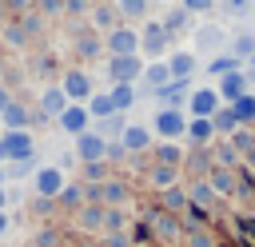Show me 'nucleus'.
<instances>
[{
	"label": "nucleus",
	"mask_w": 255,
	"mask_h": 247,
	"mask_svg": "<svg viewBox=\"0 0 255 247\" xmlns=\"http://www.w3.org/2000/svg\"><path fill=\"white\" fill-rule=\"evenodd\" d=\"M20 159H32V135L28 131H12L0 139V163H20Z\"/></svg>",
	"instance_id": "1"
},
{
	"label": "nucleus",
	"mask_w": 255,
	"mask_h": 247,
	"mask_svg": "<svg viewBox=\"0 0 255 247\" xmlns=\"http://www.w3.org/2000/svg\"><path fill=\"white\" fill-rule=\"evenodd\" d=\"M139 72H143V60H135V56H112L108 60V76L116 84H131V80H139Z\"/></svg>",
	"instance_id": "2"
},
{
	"label": "nucleus",
	"mask_w": 255,
	"mask_h": 247,
	"mask_svg": "<svg viewBox=\"0 0 255 247\" xmlns=\"http://www.w3.org/2000/svg\"><path fill=\"white\" fill-rule=\"evenodd\" d=\"M76 155H80L84 163H104V159H108V143H104L96 131H84V135H76Z\"/></svg>",
	"instance_id": "3"
},
{
	"label": "nucleus",
	"mask_w": 255,
	"mask_h": 247,
	"mask_svg": "<svg viewBox=\"0 0 255 247\" xmlns=\"http://www.w3.org/2000/svg\"><path fill=\"white\" fill-rule=\"evenodd\" d=\"M108 48H112V56H135L139 32H135V28H112V32H108Z\"/></svg>",
	"instance_id": "4"
},
{
	"label": "nucleus",
	"mask_w": 255,
	"mask_h": 247,
	"mask_svg": "<svg viewBox=\"0 0 255 247\" xmlns=\"http://www.w3.org/2000/svg\"><path fill=\"white\" fill-rule=\"evenodd\" d=\"M155 131H159L163 139H175V135H183V131H187V120H183V112H179V108H163V112L155 116Z\"/></svg>",
	"instance_id": "5"
},
{
	"label": "nucleus",
	"mask_w": 255,
	"mask_h": 247,
	"mask_svg": "<svg viewBox=\"0 0 255 247\" xmlns=\"http://www.w3.org/2000/svg\"><path fill=\"white\" fill-rule=\"evenodd\" d=\"M147 219H151V223H147V227H151V235H159L163 243H175V239L183 235L179 219H175V215H167V211H151Z\"/></svg>",
	"instance_id": "6"
},
{
	"label": "nucleus",
	"mask_w": 255,
	"mask_h": 247,
	"mask_svg": "<svg viewBox=\"0 0 255 247\" xmlns=\"http://www.w3.org/2000/svg\"><path fill=\"white\" fill-rule=\"evenodd\" d=\"M219 112V96H215V88H199V92H191V120H211Z\"/></svg>",
	"instance_id": "7"
},
{
	"label": "nucleus",
	"mask_w": 255,
	"mask_h": 247,
	"mask_svg": "<svg viewBox=\"0 0 255 247\" xmlns=\"http://www.w3.org/2000/svg\"><path fill=\"white\" fill-rule=\"evenodd\" d=\"M207 187L215 191V199H219V195H235V191H239V175H235L231 167H211V171H207Z\"/></svg>",
	"instance_id": "8"
},
{
	"label": "nucleus",
	"mask_w": 255,
	"mask_h": 247,
	"mask_svg": "<svg viewBox=\"0 0 255 247\" xmlns=\"http://www.w3.org/2000/svg\"><path fill=\"white\" fill-rule=\"evenodd\" d=\"M215 96H219V104L227 100V108H231L239 96H247V76H243V72H231V76H223V84L215 88Z\"/></svg>",
	"instance_id": "9"
},
{
	"label": "nucleus",
	"mask_w": 255,
	"mask_h": 247,
	"mask_svg": "<svg viewBox=\"0 0 255 247\" xmlns=\"http://www.w3.org/2000/svg\"><path fill=\"white\" fill-rule=\"evenodd\" d=\"M60 92H64V100H88L92 96V80L84 72H68L64 84H60Z\"/></svg>",
	"instance_id": "10"
},
{
	"label": "nucleus",
	"mask_w": 255,
	"mask_h": 247,
	"mask_svg": "<svg viewBox=\"0 0 255 247\" xmlns=\"http://www.w3.org/2000/svg\"><path fill=\"white\" fill-rule=\"evenodd\" d=\"M88 120H92V116H88V108L68 104V108H64V116H60V127H64L68 135H84V131H88Z\"/></svg>",
	"instance_id": "11"
},
{
	"label": "nucleus",
	"mask_w": 255,
	"mask_h": 247,
	"mask_svg": "<svg viewBox=\"0 0 255 247\" xmlns=\"http://www.w3.org/2000/svg\"><path fill=\"white\" fill-rule=\"evenodd\" d=\"M147 143H151V131H147V127L124 124V131H120V147H124V151H143Z\"/></svg>",
	"instance_id": "12"
},
{
	"label": "nucleus",
	"mask_w": 255,
	"mask_h": 247,
	"mask_svg": "<svg viewBox=\"0 0 255 247\" xmlns=\"http://www.w3.org/2000/svg\"><path fill=\"white\" fill-rule=\"evenodd\" d=\"M32 183H36L40 195H60V191H64V171H60V167H40Z\"/></svg>",
	"instance_id": "13"
},
{
	"label": "nucleus",
	"mask_w": 255,
	"mask_h": 247,
	"mask_svg": "<svg viewBox=\"0 0 255 247\" xmlns=\"http://www.w3.org/2000/svg\"><path fill=\"white\" fill-rule=\"evenodd\" d=\"M139 48H143L147 56H159V52L167 48V28H163V24H147L143 36H139Z\"/></svg>",
	"instance_id": "14"
},
{
	"label": "nucleus",
	"mask_w": 255,
	"mask_h": 247,
	"mask_svg": "<svg viewBox=\"0 0 255 247\" xmlns=\"http://www.w3.org/2000/svg\"><path fill=\"white\" fill-rule=\"evenodd\" d=\"M124 203H128V183L104 179L100 183V207H124Z\"/></svg>",
	"instance_id": "15"
},
{
	"label": "nucleus",
	"mask_w": 255,
	"mask_h": 247,
	"mask_svg": "<svg viewBox=\"0 0 255 247\" xmlns=\"http://www.w3.org/2000/svg\"><path fill=\"white\" fill-rule=\"evenodd\" d=\"M104 211L108 207H100V203H80V211H76L80 231H104Z\"/></svg>",
	"instance_id": "16"
},
{
	"label": "nucleus",
	"mask_w": 255,
	"mask_h": 247,
	"mask_svg": "<svg viewBox=\"0 0 255 247\" xmlns=\"http://www.w3.org/2000/svg\"><path fill=\"white\" fill-rule=\"evenodd\" d=\"M219 48H223V28H215V24L195 28V52H219Z\"/></svg>",
	"instance_id": "17"
},
{
	"label": "nucleus",
	"mask_w": 255,
	"mask_h": 247,
	"mask_svg": "<svg viewBox=\"0 0 255 247\" xmlns=\"http://www.w3.org/2000/svg\"><path fill=\"white\" fill-rule=\"evenodd\" d=\"M187 203L199 207V211H211V207H215V191L207 187V179H195V183L187 187Z\"/></svg>",
	"instance_id": "18"
},
{
	"label": "nucleus",
	"mask_w": 255,
	"mask_h": 247,
	"mask_svg": "<svg viewBox=\"0 0 255 247\" xmlns=\"http://www.w3.org/2000/svg\"><path fill=\"white\" fill-rule=\"evenodd\" d=\"M139 76H143V84H147V88H155V92L171 84V72H167V60H155V64H147V68H143Z\"/></svg>",
	"instance_id": "19"
},
{
	"label": "nucleus",
	"mask_w": 255,
	"mask_h": 247,
	"mask_svg": "<svg viewBox=\"0 0 255 247\" xmlns=\"http://www.w3.org/2000/svg\"><path fill=\"white\" fill-rule=\"evenodd\" d=\"M167 72H171V80H191V72H195V56H191V52H175V56L167 60Z\"/></svg>",
	"instance_id": "20"
},
{
	"label": "nucleus",
	"mask_w": 255,
	"mask_h": 247,
	"mask_svg": "<svg viewBox=\"0 0 255 247\" xmlns=\"http://www.w3.org/2000/svg\"><path fill=\"white\" fill-rule=\"evenodd\" d=\"M40 108H44V116H64L68 100H64L60 88H44V92H40Z\"/></svg>",
	"instance_id": "21"
},
{
	"label": "nucleus",
	"mask_w": 255,
	"mask_h": 247,
	"mask_svg": "<svg viewBox=\"0 0 255 247\" xmlns=\"http://www.w3.org/2000/svg\"><path fill=\"white\" fill-rule=\"evenodd\" d=\"M227 143L235 147V155H255V131L251 127H235Z\"/></svg>",
	"instance_id": "22"
},
{
	"label": "nucleus",
	"mask_w": 255,
	"mask_h": 247,
	"mask_svg": "<svg viewBox=\"0 0 255 247\" xmlns=\"http://www.w3.org/2000/svg\"><path fill=\"white\" fill-rule=\"evenodd\" d=\"M235 127H239V120H235V112H231V108H223V104H219V112H215V116H211V131H219V135H231V131H235Z\"/></svg>",
	"instance_id": "23"
},
{
	"label": "nucleus",
	"mask_w": 255,
	"mask_h": 247,
	"mask_svg": "<svg viewBox=\"0 0 255 247\" xmlns=\"http://www.w3.org/2000/svg\"><path fill=\"white\" fill-rule=\"evenodd\" d=\"M183 163H187V171H195V175H203V179H207V171L215 167V163H211V151H203V147L187 151V159H183Z\"/></svg>",
	"instance_id": "24"
},
{
	"label": "nucleus",
	"mask_w": 255,
	"mask_h": 247,
	"mask_svg": "<svg viewBox=\"0 0 255 247\" xmlns=\"http://www.w3.org/2000/svg\"><path fill=\"white\" fill-rule=\"evenodd\" d=\"M231 112H235V120H239V127H247V124H255V96L247 92V96H239L235 104H231Z\"/></svg>",
	"instance_id": "25"
},
{
	"label": "nucleus",
	"mask_w": 255,
	"mask_h": 247,
	"mask_svg": "<svg viewBox=\"0 0 255 247\" xmlns=\"http://www.w3.org/2000/svg\"><path fill=\"white\" fill-rule=\"evenodd\" d=\"M108 96H112V108H116V116H120L124 108H131V104H135V88H131V84H116Z\"/></svg>",
	"instance_id": "26"
},
{
	"label": "nucleus",
	"mask_w": 255,
	"mask_h": 247,
	"mask_svg": "<svg viewBox=\"0 0 255 247\" xmlns=\"http://www.w3.org/2000/svg\"><path fill=\"white\" fill-rule=\"evenodd\" d=\"M92 104H88V116H100V120H108V116H116V108H112V96L108 92H96V96H88Z\"/></svg>",
	"instance_id": "27"
},
{
	"label": "nucleus",
	"mask_w": 255,
	"mask_h": 247,
	"mask_svg": "<svg viewBox=\"0 0 255 247\" xmlns=\"http://www.w3.org/2000/svg\"><path fill=\"white\" fill-rule=\"evenodd\" d=\"M0 116H4V124H8L12 131H24V124H28V112H24L20 104H12V100L4 104V112H0Z\"/></svg>",
	"instance_id": "28"
},
{
	"label": "nucleus",
	"mask_w": 255,
	"mask_h": 247,
	"mask_svg": "<svg viewBox=\"0 0 255 247\" xmlns=\"http://www.w3.org/2000/svg\"><path fill=\"white\" fill-rule=\"evenodd\" d=\"M187 207V191L183 187H163V211L171 215V211H183Z\"/></svg>",
	"instance_id": "29"
},
{
	"label": "nucleus",
	"mask_w": 255,
	"mask_h": 247,
	"mask_svg": "<svg viewBox=\"0 0 255 247\" xmlns=\"http://www.w3.org/2000/svg\"><path fill=\"white\" fill-rule=\"evenodd\" d=\"M183 239H187V247H215V235L207 227H183Z\"/></svg>",
	"instance_id": "30"
},
{
	"label": "nucleus",
	"mask_w": 255,
	"mask_h": 247,
	"mask_svg": "<svg viewBox=\"0 0 255 247\" xmlns=\"http://www.w3.org/2000/svg\"><path fill=\"white\" fill-rule=\"evenodd\" d=\"M92 24L112 32V28H116V8H112V4H96V8H92Z\"/></svg>",
	"instance_id": "31"
},
{
	"label": "nucleus",
	"mask_w": 255,
	"mask_h": 247,
	"mask_svg": "<svg viewBox=\"0 0 255 247\" xmlns=\"http://www.w3.org/2000/svg\"><path fill=\"white\" fill-rule=\"evenodd\" d=\"M207 72L223 80V76H231V72H239V60H235V56H215V60L207 64Z\"/></svg>",
	"instance_id": "32"
},
{
	"label": "nucleus",
	"mask_w": 255,
	"mask_h": 247,
	"mask_svg": "<svg viewBox=\"0 0 255 247\" xmlns=\"http://www.w3.org/2000/svg\"><path fill=\"white\" fill-rule=\"evenodd\" d=\"M183 88H187V80H171V84H167V88H159L155 96H159V100H163L167 108H175V104L183 100Z\"/></svg>",
	"instance_id": "33"
},
{
	"label": "nucleus",
	"mask_w": 255,
	"mask_h": 247,
	"mask_svg": "<svg viewBox=\"0 0 255 247\" xmlns=\"http://www.w3.org/2000/svg\"><path fill=\"white\" fill-rule=\"evenodd\" d=\"M187 135H191V143H207L215 131H211V120H191L187 124Z\"/></svg>",
	"instance_id": "34"
},
{
	"label": "nucleus",
	"mask_w": 255,
	"mask_h": 247,
	"mask_svg": "<svg viewBox=\"0 0 255 247\" xmlns=\"http://www.w3.org/2000/svg\"><path fill=\"white\" fill-rule=\"evenodd\" d=\"M211 155H215V159H211L215 167H231V171H235V159H239V155H235V147H231L227 139H223V143H219V147H215Z\"/></svg>",
	"instance_id": "35"
},
{
	"label": "nucleus",
	"mask_w": 255,
	"mask_h": 247,
	"mask_svg": "<svg viewBox=\"0 0 255 247\" xmlns=\"http://www.w3.org/2000/svg\"><path fill=\"white\" fill-rule=\"evenodd\" d=\"M175 175H179V167H163V163L151 167V183L155 187H175Z\"/></svg>",
	"instance_id": "36"
},
{
	"label": "nucleus",
	"mask_w": 255,
	"mask_h": 247,
	"mask_svg": "<svg viewBox=\"0 0 255 247\" xmlns=\"http://www.w3.org/2000/svg\"><path fill=\"white\" fill-rule=\"evenodd\" d=\"M187 16H191L187 8H171V12H167V20H163L167 36H171V32H183V28H187Z\"/></svg>",
	"instance_id": "37"
},
{
	"label": "nucleus",
	"mask_w": 255,
	"mask_h": 247,
	"mask_svg": "<svg viewBox=\"0 0 255 247\" xmlns=\"http://www.w3.org/2000/svg\"><path fill=\"white\" fill-rule=\"evenodd\" d=\"M120 131H124V120H120V116H108V120L96 124V135H100L104 143H108V135H120Z\"/></svg>",
	"instance_id": "38"
},
{
	"label": "nucleus",
	"mask_w": 255,
	"mask_h": 247,
	"mask_svg": "<svg viewBox=\"0 0 255 247\" xmlns=\"http://www.w3.org/2000/svg\"><path fill=\"white\" fill-rule=\"evenodd\" d=\"M116 12H124L128 20H139L147 12V0H116Z\"/></svg>",
	"instance_id": "39"
},
{
	"label": "nucleus",
	"mask_w": 255,
	"mask_h": 247,
	"mask_svg": "<svg viewBox=\"0 0 255 247\" xmlns=\"http://www.w3.org/2000/svg\"><path fill=\"white\" fill-rule=\"evenodd\" d=\"M124 223H128V219H124V211H120V207H108V211H104V231H108V235H112V231L120 235V231H124Z\"/></svg>",
	"instance_id": "40"
},
{
	"label": "nucleus",
	"mask_w": 255,
	"mask_h": 247,
	"mask_svg": "<svg viewBox=\"0 0 255 247\" xmlns=\"http://www.w3.org/2000/svg\"><path fill=\"white\" fill-rule=\"evenodd\" d=\"M16 24L24 28V36H36V32L44 28V16H40V12H24V16L16 20Z\"/></svg>",
	"instance_id": "41"
},
{
	"label": "nucleus",
	"mask_w": 255,
	"mask_h": 247,
	"mask_svg": "<svg viewBox=\"0 0 255 247\" xmlns=\"http://www.w3.org/2000/svg\"><path fill=\"white\" fill-rule=\"evenodd\" d=\"M159 163H163V167H179V163H183V151H179L175 143H163V147H159Z\"/></svg>",
	"instance_id": "42"
},
{
	"label": "nucleus",
	"mask_w": 255,
	"mask_h": 247,
	"mask_svg": "<svg viewBox=\"0 0 255 247\" xmlns=\"http://www.w3.org/2000/svg\"><path fill=\"white\" fill-rule=\"evenodd\" d=\"M251 56H255V36L243 32V36L235 40V60H251Z\"/></svg>",
	"instance_id": "43"
},
{
	"label": "nucleus",
	"mask_w": 255,
	"mask_h": 247,
	"mask_svg": "<svg viewBox=\"0 0 255 247\" xmlns=\"http://www.w3.org/2000/svg\"><path fill=\"white\" fill-rule=\"evenodd\" d=\"M235 227L247 235V243L255 247V215H235Z\"/></svg>",
	"instance_id": "44"
},
{
	"label": "nucleus",
	"mask_w": 255,
	"mask_h": 247,
	"mask_svg": "<svg viewBox=\"0 0 255 247\" xmlns=\"http://www.w3.org/2000/svg\"><path fill=\"white\" fill-rule=\"evenodd\" d=\"M4 40H8L12 48H20L28 36H24V28H20V24H4Z\"/></svg>",
	"instance_id": "45"
},
{
	"label": "nucleus",
	"mask_w": 255,
	"mask_h": 247,
	"mask_svg": "<svg viewBox=\"0 0 255 247\" xmlns=\"http://www.w3.org/2000/svg\"><path fill=\"white\" fill-rule=\"evenodd\" d=\"M76 48H80V56H96V52H100V40L88 32V36H80V40H76Z\"/></svg>",
	"instance_id": "46"
},
{
	"label": "nucleus",
	"mask_w": 255,
	"mask_h": 247,
	"mask_svg": "<svg viewBox=\"0 0 255 247\" xmlns=\"http://www.w3.org/2000/svg\"><path fill=\"white\" fill-rule=\"evenodd\" d=\"M60 199H64V203H72V207H80V203H84V183H80V187H64V191H60Z\"/></svg>",
	"instance_id": "47"
},
{
	"label": "nucleus",
	"mask_w": 255,
	"mask_h": 247,
	"mask_svg": "<svg viewBox=\"0 0 255 247\" xmlns=\"http://www.w3.org/2000/svg\"><path fill=\"white\" fill-rule=\"evenodd\" d=\"M247 8H251V0H223V12H231V16H239Z\"/></svg>",
	"instance_id": "48"
},
{
	"label": "nucleus",
	"mask_w": 255,
	"mask_h": 247,
	"mask_svg": "<svg viewBox=\"0 0 255 247\" xmlns=\"http://www.w3.org/2000/svg\"><path fill=\"white\" fill-rule=\"evenodd\" d=\"M183 8H187V12H211L215 0H183Z\"/></svg>",
	"instance_id": "49"
},
{
	"label": "nucleus",
	"mask_w": 255,
	"mask_h": 247,
	"mask_svg": "<svg viewBox=\"0 0 255 247\" xmlns=\"http://www.w3.org/2000/svg\"><path fill=\"white\" fill-rule=\"evenodd\" d=\"M64 8V0H40V16H56Z\"/></svg>",
	"instance_id": "50"
},
{
	"label": "nucleus",
	"mask_w": 255,
	"mask_h": 247,
	"mask_svg": "<svg viewBox=\"0 0 255 247\" xmlns=\"http://www.w3.org/2000/svg\"><path fill=\"white\" fill-rule=\"evenodd\" d=\"M88 179L92 183H104V163H88Z\"/></svg>",
	"instance_id": "51"
},
{
	"label": "nucleus",
	"mask_w": 255,
	"mask_h": 247,
	"mask_svg": "<svg viewBox=\"0 0 255 247\" xmlns=\"http://www.w3.org/2000/svg\"><path fill=\"white\" fill-rule=\"evenodd\" d=\"M108 159H124V147L120 143H108Z\"/></svg>",
	"instance_id": "52"
},
{
	"label": "nucleus",
	"mask_w": 255,
	"mask_h": 247,
	"mask_svg": "<svg viewBox=\"0 0 255 247\" xmlns=\"http://www.w3.org/2000/svg\"><path fill=\"white\" fill-rule=\"evenodd\" d=\"M28 4H32V0H8V8H12V12H28Z\"/></svg>",
	"instance_id": "53"
},
{
	"label": "nucleus",
	"mask_w": 255,
	"mask_h": 247,
	"mask_svg": "<svg viewBox=\"0 0 255 247\" xmlns=\"http://www.w3.org/2000/svg\"><path fill=\"white\" fill-rule=\"evenodd\" d=\"M4 231H8V215L0 211V235H4Z\"/></svg>",
	"instance_id": "54"
},
{
	"label": "nucleus",
	"mask_w": 255,
	"mask_h": 247,
	"mask_svg": "<svg viewBox=\"0 0 255 247\" xmlns=\"http://www.w3.org/2000/svg\"><path fill=\"white\" fill-rule=\"evenodd\" d=\"M4 104H8V92H4V88H0V112H4Z\"/></svg>",
	"instance_id": "55"
},
{
	"label": "nucleus",
	"mask_w": 255,
	"mask_h": 247,
	"mask_svg": "<svg viewBox=\"0 0 255 247\" xmlns=\"http://www.w3.org/2000/svg\"><path fill=\"white\" fill-rule=\"evenodd\" d=\"M4 24H8V20H4V8H0V32H4Z\"/></svg>",
	"instance_id": "56"
},
{
	"label": "nucleus",
	"mask_w": 255,
	"mask_h": 247,
	"mask_svg": "<svg viewBox=\"0 0 255 247\" xmlns=\"http://www.w3.org/2000/svg\"><path fill=\"white\" fill-rule=\"evenodd\" d=\"M247 163H251V175H255V155H247Z\"/></svg>",
	"instance_id": "57"
},
{
	"label": "nucleus",
	"mask_w": 255,
	"mask_h": 247,
	"mask_svg": "<svg viewBox=\"0 0 255 247\" xmlns=\"http://www.w3.org/2000/svg\"><path fill=\"white\" fill-rule=\"evenodd\" d=\"M4 199H8V195H4V191H0V207H4Z\"/></svg>",
	"instance_id": "58"
},
{
	"label": "nucleus",
	"mask_w": 255,
	"mask_h": 247,
	"mask_svg": "<svg viewBox=\"0 0 255 247\" xmlns=\"http://www.w3.org/2000/svg\"><path fill=\"white\" fill-rule=\"evenodd\" d=\"M251 131H255V127H251Z\"/></svg>",
	"instance_id": "59"
}]
</instances>
